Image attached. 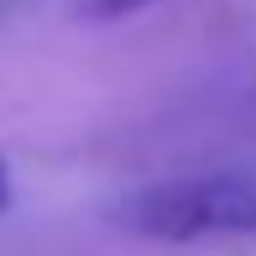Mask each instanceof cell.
<instances>
[{"label":"cell","mask_w":256,"mask_h":256,"mask_svg":"<svg viewBox=\"0 0 256 256\" xmlns=\"http://www.w3.org/2000/svg\"><path fill=\"white\" fill-rule=\"evenodd\" d=\"M120 225L152 240L256 236V168H214L162 178L120 204Z\"/></svg>","instance_id":"1"},{"label":"cell","mask_w":256,"mask_h":256,"mask_svg":"<svg viewBox=\"0 0 256 256\" xmlns=\"http://www.w3.org/2000/svg\"><path fill=\"white\" fill-rule=\"evenodd\" d=\"M146 6H157V0H89V16L115 21V16H136V10H146Z\"/></svg>","instance_id":"2"},{"label":"cell","mask_w":256,"mask_h":256,"mask_svg":"<svg viewBox=\"0 0 256 256\" xmlns=\"http://www.w3.org/2000/svg\"><path fill=\"white\" fill-rule=\"evenodd\" d=\"M6 204H10V168L0 162V209H6Z\"/></svg>","instance_id":"3"}]
</instances>
